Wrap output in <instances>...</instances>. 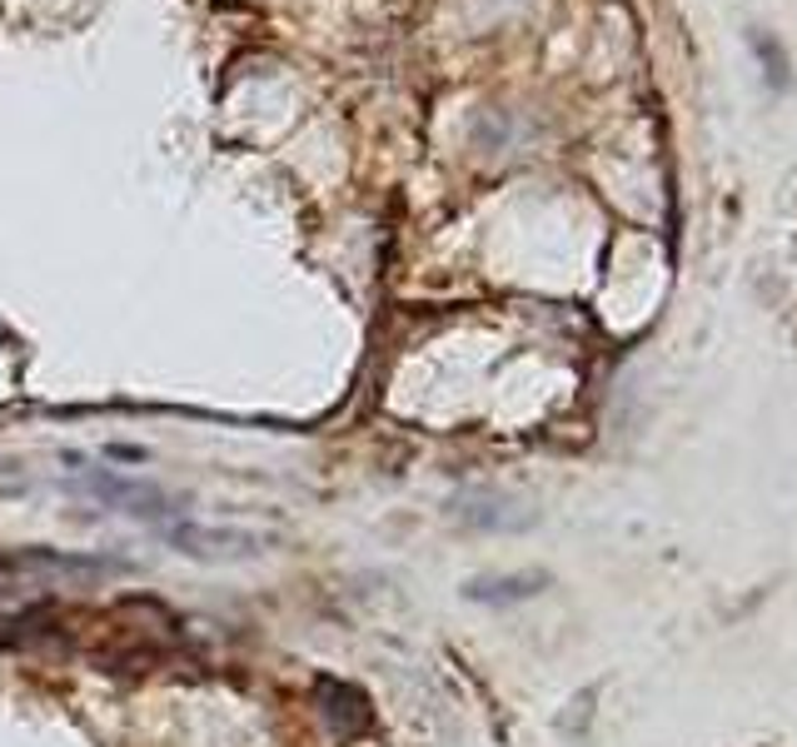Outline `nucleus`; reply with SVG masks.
Segmentation results:
<instances>
[{"instance_id":"obj_1","label":"nucleus","mask_w":797,"mask_h":747,"mask_svg":"<svg viewBox=\"0 0 797 747\" xmlns=\"http://www.w3.org/2000/svg\"><path fill=\"white\" fill-rule=\"evenodd\" d=\"M90 494L105 498L110 508H125V513H139V518H165L175 513V508H165V494L149 484H139V478H110V474H90Z\"/></svg>"},{"instance_id":"obj_2","label":"nucleus","mask_w":797,"mask_h":747,"mask_svg":"<svg viewBox=\"0 0 797 747\" xmlns=\"http://www.w3.org/2000/svg\"><path fill=\"white\" fill-rule=\"evenodd\" d=\"M544 588V578L528 573V578H478V583H468V598H478V603H508V598H528Z\"/></svg>"}]
</instances>
